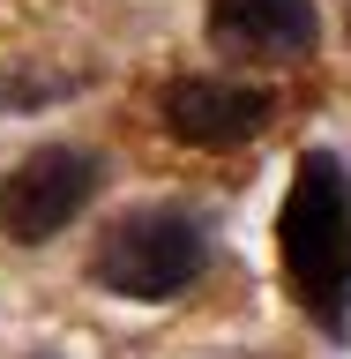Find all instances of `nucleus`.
Wrapping results in <instances>:
<instances>
[{
	"mask_svg": "<svg viewBox=\"0 0 351 359\" xmlns=\"http://www.w3.org/2000/svg\"><path fill=\"white\" fill-rule=\"evenodd\" d=\"M277 262L314 330L351 337V165L336 150H307L284 187Z\"/></svg>",
	"mask_w": 351,
	"mask_h": 359,
	"instance_id": "f257e3e1",
	"label": "nucleus"
},
{
	"mask_svg": "<svg viewBox=\"0 0 351 359\" xmlns=\"http://www.w3.org/2000/svg\"><path fill=\"white\" fill-rule=\"evenodd\" d=\"M202 269H209V232L172 202H142L105 224V240L90 255V285L120 299H179Z\"/></svg>",
	"mask_w": 351,
	"mask_h": 359,
	"instance_id": "f03ea898",
	"label": "nucleus"
},
{
	"mask_svg": "<svg viewBox=\"0 0 351 359\" xmlns=\"http://www.w3.org/2000/svg\"><path fill=\"white\" fill-rule=\"evenodd\" d=\"M97 180H105L97 150H75V142H45V150H30L15 172L0 180V232L22 240V247L67 232V224L90 210Z\"/></svg>",
	"mask_w": 351,
	"mask_h": 359,
	"instance_id": "7ed1b4c3",
	"label": "nucleus"
},
{
	"mask_svg": "<svg viewBox=\"0 0 351 359\" xmlns=\"http://www.w3.org/2000/svg\"><path fill=\"white\" fill-rule=\"evenodd\" d=\"M157 120L187 150H240L277 120V90L232 83V75H172L157 90Z\"/></svg>",
	"mask_w": 351,
	"mask_h": 359,
	"instance_id": "20e7f679",
	"label": "nucleus"
},
{
	"mask_svg": "<svg viewBox=\"0 0 351 359\" xmlns=\"http://www.w3.org/2000/svg\"><path fill=\"white\" fill-rule=\"evenodd\" d=\"M202 38L232 67H284V60L314 53L322 22H314L307 0H209L202 8Z\"/></svg>",
	"mask_w": 351,
	"mask_h": 359,
	"instance_id": "39448f33",
	"label": "nucleus"
}]
</instances>
